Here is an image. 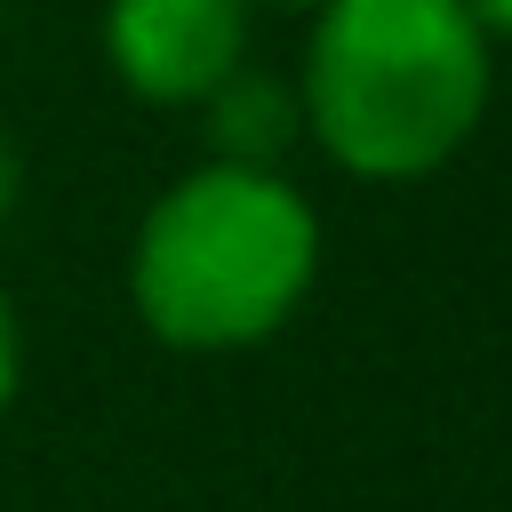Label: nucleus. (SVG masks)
<instances>
[{"label": "nucleus", "instance_id": "obj_1", "mask_svg": "<svg viewBox=\"0 0 512 512\" xmlns=\"http://www.w3.org/2000/svg\"><path fill=\"white\" fill-rule=\"evenodd\" d=\"M304 128L352 176L408 184L456 160L488 104V40L456 0H320Z\"/></svg>", "mask_w": 512, "mask_h": 512}, {"label": "nucleus", "instance_id": "obj_3", "mask_svg": "<svg viewBox=\"0 0 512 512\" xmlns=\"http://www.w3.org/2000/svg\"><path fill=\"white\" fill-rule=\"evenodd\" d=\"M248 0H112L104 56L144 104H200L224 72H240Z\"/></svg>", "mask_w": 512, "mask_h": 512}, {"label": "nucleus", "instance_id": "obj_7", "mask_svg": "<svg viewBox=\"0 0 512 512\" xmlns=\"http://www.w3.org/2000/svg\"><path fill=\"white\" fill-rule=\"evenodd\" d=\"M8 216H16V152L0 136V232H8Z\"/></svg>", "mask_w": 512, "mask_h": 512}, {"label": "nucleus", "instance_id": "obj_6", "mask_svg": "<svg viewBox=\"0 0 512 512\" xmlns=\"http://www.w3.org/2000/svg\"><path fill=\"white\" fill-rule=\"evenodd\" d=\"M16 400V312H8V296H0V408Z\"/></svg>", "mask_w": 512, "mask_h": 512}, {"label": "nucleus", "instance_id": "obj_4", "mask_svg": "<svg viewBox=\"0 0 512 512\" xmlns=\"http://www.w3.org/2000/svg\"><path fill=\"white\" fill-rule=\"evenodd\" d=\"M200 104H208V152L224 168H272L304 128V96L272 72H248V64L224 72Z\"/></svg>", "mask_w": 512, "mask_h": 512}, {"label": "nucleus", "instance_id": "obj_5", "mask_svg": "<svg viewBox=\"0 0 512 512\" xmlns=\"http://www.w3.org/2000/svg\"><path fill=\"white\" fill-rule=\"evenodd\" d=\"M472 24H480V40H512V0H456Z\"/></svg>", "mask_w": 512, "mask_h": 512}, {"label": "nucleus", "instance_id": "obj_8", "mask_svg": "<svg viewBox=\"0 0 512 512\" xmlns=\"http://www.w3.org/2000/svg\"><path fill=\"white\" fill-rule=\"evenodd\" d=\"M288 8H320V0H288Z\"/></svg>", "mask_w": 512, "mask_h": 512}, {"label": "nucleus", "instance_id": "obj_2", "mask_svg": "<svg viewBox=\"0 0 512 512\" xmlns=\"http://www.w3.org/2000/svg\"><path fill=\"white\" fill-rule=\"evenodd\" d=\"M320 264V224L304 192L272 168H192L160 192L136 232V312L184 352H232L272 336Z\"/></svg>", "mask_w": 512, "mask_h": 512}]
</instances>
